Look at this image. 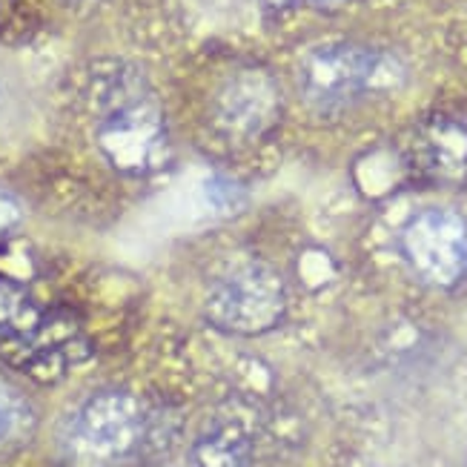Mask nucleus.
Here are the masks:
<instances>
[{
	"label": "nucleus",
	"mask_w": 467,
	"mask_h": 467,
	"mask_svg": "<svg viewBox=\"0 0 467 467\" xmlns=\"http://www.w3.org/2000/svg\"><path fill=\"white\" fill-rule=\"evenodd\" d=\"M95 144L107 164L144 178L170 164L172 144L152 87L127 64H107L92 78Z\"/></svg>",
	"instance_id": "1"
},
{
	"label": "nucleus",
	"mask_w": 467,
	"mask_h": 467,
	"mask_svg": "<svg viewBox=\"0 0 467 467\" xmlns=\"http://www.w3.org/2000/svg\"><path fill=\"white\" fill-rule=\"evenodd\" d=\"M89 356L78 321L44 307L26 287L0 278V358L35 381L52 384Z\"/></svg>",
	"instance_id": "2"
},
{
	"label": "nucleus",
	"mask_w": 467,
	"mask_h": 467,
	"mask_svg": "<svg viewBox=\"0 0 467 467\" xmlns=\"http://www.w3.org/2000/svg\"><path fill=\"white\" fill-rule=\"evenodd\" d=\"M150 439V413L127 390H100L78 404L60 433L72 467H124Z\"/></svg>",
	"instance_id": "3"
},
{
	"label": "nucleus",
	"mask_w": 467,
	"mask_h": 467,
	"mask_svg": "<svg viewBox=\"0 0 467 467\" xmlns=\"http://www.w3.org/2000/svg\"><path fill=\"white\" fill-rule=\"evenodd\" d=\"M399 80V60L364 44L316 47L298 67V92L304 104L321 115L350 109L368 95L396 87Z\"/></svg>",
	"instance_id": "4"
},
{
	"label": "nucleus",
	"mask_w": 467,
	"mask_h": 467,
	"mask_svg": "<svg viewBox=\"0 0 467 467\" xmlns=\"http://www.w3.org/2000/svg\"><path fill=\"white\" fill-rule=\"evenodd\" d=\"M204 313L221 333L261 336L287 313V290L270 264L244 261L213 284Z\"/></svg>",
	"instance_id": "5"
},
{
	"label": "nucleus",
	"mask_w": 467,
	"mask_h": 467,
	"mask_svg": "<svg viewBox=\"0 0 467 467\" xmlns=\"http://www.w3.org/2000/svg\"><path fill=\"white\" fill-rule=\"evenodd\" d=\"M399 247L424 284L451 290L467 275V218L448 207H428L401 227Z\"/></svg>",
	"instance_id": "6"
},
{
	"label": "nucleus",
	"mask_w": 467,
	"mask_h": 467,
	"mask_svg": "<svg viewBox=\"0 0 467 467\" xmlns=\"http://www.w3.org/2000/svg\"><path fill=\"white\" fill-rule=\"evenodd\" d=\"M281 92L270 72L238 69L213 98V127L233 144H253L264 138L278 120Z\"/></svg>",
	"instance_id": "7"
},
{
	"label": "nucleus",
	"mask_w": 467,
	"mask_h": 467,
	"mask_svg": "<svg viewBox=\"0 0 467 467\" xmlns=\"http://www.w3.org/2000/svg\"><path fill=\"white\" fill-rule=\"evenodd\" d=\"M424 161L444 178H456L467 164V135L459 127H433L424 138Z\"/></svg>",
	"instance_id": "8"
},
{
	"label": "nucleus",
	"mask_w": 467,
	"mask_h": 467,
	"mask_svg": "<svg viewBox=\"0 0 467 467\" xmlns=\"http://www.w3.org/2000/svg\"><path fill=\"white\" fill-rule=\"evenodd\" d=\"M35 428V413L29 401L6 381H0V448L24 441Z\"/></svg>",
	"instance_id": "9"
},
{
	"label": "nucleus",
	"mask_w": 467,
	"mask_h": 467,
	"mask_svg": "<svg viewBox=\"0 0 467 467\" xmlns=\"http://www.w3.org/2000/svg\"><path fill=\"white\" fill-rule=\"evenodd\" d=\"M195 462L201 467H244V448L230 439H207L195 448Z\"/></svg>",
	"instance_id": "10"
},
{
	"label": "nucleus",
	"mask_w": 467,
	"mask_h": 467,
	"mask_svg": "<svg viewBox=\"0 0 467 467\" xmlns=\"http://www.w3.org/2000/svg\"><path fill=\"white\" fill-rule=\"evenodd\" d=\"M17 224H20V204L12 195L0 192V235L15 230Z\"/></svg>",
	"instance_id": "11"
},
{
	"label": "nucleus",
	"mask_w": 467,
	"mask_h": 467,
	"mask_svg": "<svg viewBox=\"0 0 467 467\" xmlns=\"http://www.w3.org/2000/svg\"><path fill=\"white\" fill-rule=\"evenodd\" d=\"M12 112H15V89H12V80L0 69V127L12 118Z\"/></svg>",
	"instance_id": "12"
},
{
	"label": "nucleus",
	"mask_w": 467,
	"mask_h": 467,
	"mask_svg": "<svg viewBox=\"0 0 467 467\" xmlns=\"http://www.w3.org/2000/svg\"><path fill=\"white\" fill-rule=\"evenodd\" d=\"M275 6H296V4H336V0H270Z\"/></svg>",
	"instance_id": "13"
}]
</instances>
